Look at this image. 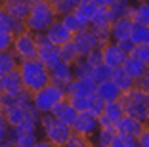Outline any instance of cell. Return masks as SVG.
I'll return each instance as SVG.
<instances>
[{
  "mask_svg": "<svg viewBox=\"0 0 149 147\" xmlns=\"http://www.w3.org/2000/svg\"><path fill=\"white\" fill-rule=\"evenodd\" d=\"M19 73H21L25 90L31 92V94L42 90L44 86H48V84L52 82V78H50V69L40 59L21 61V63H19Z\"/></svg>",
  "mask_w": 149,
  "mask_h": 147,
  "instance_id": "cell-1",
  "label": "cell"
},
{
  "mask_svg": "<svg viewBox=\"0 0 149 147\" xmlns=\"http://www.w3.org/2000/svg\"><path fill=\"white\" fill-rule=\"evenodd\" d=\"M31 13L25 19V25L31 33H46L54 23L57 21V13L52 4H48L46 0H31Z\"/></svg>",
  "mask_w": 149,
  "mask_h": 147,
  "instance_id": "cell-2",
  "label": "cell"
},
{
  "mask_svg": "<svg viewBox=\"0 0 149 147\" xmlns=\"http://www.w3.org/2000/svg\"><path fill=\"white\" fill-rule=\"evenodd\" d=\"M40 130L44 132V139H48L56 147L67 145L73 136V128L65 122L57 121L52 113H40Z\"/></svg>",
  "mask_w": 149,
  "mask_h": 147,
  "instance_id": "cell-3",
  "label": "cell"
},
{
  "mask_svg": "<svg viewBox=\"0 0 149 147\" xmlns=\"http://www.w3.org/2000/svg\"><path fill=\"white\" fill-rule=\"evenodd\" d=\"M120 100L126 115L141 121L143 124H149V92L132 88L130 92H124Z\"/></svg>",
  "mask_w": 149,
  "mask_h": 147,
  "instance_id": "cell-4",
  "label": "cell"
},
{
  "mask_svg": "<svg viewBox=\"0 0 149 147\" xmlns=\"http://www.w3.org/2000/svg\"><path fill=\"white\" fill-rule=\"evenodd\" d=\"M65 98H67L65 88L50 82L48 86H44L42 90L33 94V105L38 113H52V109Z\"/></svg>",
  "mask_w": 149,
  "mask_h": 147,
  "instance_id": "cell-5",
  "label": "cell"
},
{
  "mask_svg": "<svg viewBox=\"0 0 149 147\" xmlns=\"http://www.w3.org/2000/svg\"><path fill=\"white\" fill-rule=\"evenodd\" d=\"M12 50L15 52L19 61H29V59H36L38 57V44H36L35 33L25 31L21 35H17L13 38V46Z\"/></svg>",
  "mask_w": 149,
  "mask_h": 147,
  "instance_id": "cell-6",
  "label": "cell"
},
{
  "mask_svg": "<svg viewBox=\"0 0 149 147\" xmlns=\"http://www.w3.org/2000/svg\"><path fill=\"white\" fill-rule=\"evenodd\" d=\"M73 134L84 136V138H92L100 130V124H97V117H94L90 111H84L77 115V121L73 122Z\"/></svg>",
  "mask_w": 149,
  "mask_h": 147,
  "instance_id": "cell-7",
  "label": "cell"
},
{
  "mask_svg": "<svg viewBox=\"0 0 149 147\" xmlns=\"http://www.w3.org/2000/svg\"><path fill=\"white\" fill-rule=\"evenodd\" d=\"M73 42H74V46H77V50H79V54L82 57L86 56V54H90L94 48L101 46V40L94 35V31L90 29V27H88V29H82L80 33H77V35H73Z\"/></svg>",
  "mask_w": 149,
  "mask_h": 147,
  "instance_id": "cell-8",
  "label": "cell"
},
{
  "mask_svg": "<svg viewBox=\"0 0 149 147\" xmlns=\"http://www.w3.org/2000/svg\"><path fill=\"white\" fill-rule=\"evenodd\" d=\"M103 50V65H107L109 69H115V67H123L124 61H126L128 54H124L120 48H118L117 42H107L105 46L101 48Z\"/></svg>",
  "mask_w": 149,
  "mask_h": 147,
  "instance_id": "cell-9",
  "label": "cell"
},
{
  "mask_svg": "<svg viewBox=\"0 0 149 147\" xmlns=\"http://www.w3.org/2000/svg\"><path fill=\"white\" fill-rule=\"evenodd\" d=\"M145 126L147 124H143L141 121L130 117V115H124L123 118H118V121L115 122L117 134H126V136H132V138H138V136L145 130Z\"/></svg>",
  "mask_w": 149,
  "mask_h": 147,
  "instance_id": "cell-10",
  "label": "cell"
},
{
  "mask_svg": "<svg viewBox=\"0 0 149 147\" xmlns=\"http://www.w3.org/2000/svg\"><path fill=\"white\" fill-rule=\"evenodd\" d=\"M50 78H52V82H54V84L67 88V86H69V84L74 80V71H73V65L65 63V61L57 63L56 67H54V69H50Z\"/></svg>",
  "mask_w": 149,
  "mask_h": 147,
  "instance_id": "cell-11",
  "label": "cell"
},
{
  "mask_svg": "<svg viewBox=\"0 0 149 147\" xmlns=\"http://www.w3.org/2000/svg\"><path fill=\"white\" fill-rule=\"evenodd\" d=\"M44 35H46V38H48L52 44H56V46H63L65 42L73 40V33L63 25L61 19H57V21L54 23V25L44 33Z\"/></svg>",
  "mask_w": 149,
  "mask_h": 147,
  "instance_id": "cell-12",
  "label": "cell"
},
{
  "mask_svg": "<svg viewBox=\"0 0 149 147\" xmlns=\"http://www.w3.org/2000/svg\"><path fill=\"white\" fill-rule=\"evenodd\" d=\"M67 95H94L96 94V82L90 77L74 78L73 82L65 88Z\"/></svg>",
  "mask_w": 149,
  "mask_h": 147,
  "instance_id": "cell-13",
  "label": "cell"
},
{
  "mask_svg": "<svg viewBox=\"0 0 149 147\" xmlns=\"http://www.w3.org/2000/svg\"><path fill=\"white\" fill-rule=\"evenodd\" d=\"M23 90H25V84H23L19 69H15V71H12V73L2 77V92L12 94V95H19Z\"/></svg>",
  "mask_w": 149,
  "mask_h": 147,
  "instance_id": "cell-14",
  "label": "cell"
},
{
  "mask_svg": "<svg viewBox=\"0 0 149 147\" xmlns=\"http://www.w3.org/2000/svg\"><path fill=\"white\" fill-rule=\"evenodd\" d=\"M31 109H35V105H31V107H25V105H19V103H17V105H13V107L6 109L2 115H4L6 122H8L12 128H17V126L27 118V115L31 113Z\"/></svg>",
  "mask_w": 149,
  "mask_h": 147,
  "instance_id": "cell-15",
  "label": "cell"
},
{
  "mask_svg": "<svg viewBox=\"0 0 149 147\" xmlns=\"http://www.w3.org/2000/svg\"><path fill=\"white\" fill-rule=\"evenodd\" d=\"M123 94H124V92L120 90L111 78H109V80H103V82H100V84H96V95L101 98V100H105V101L120 100Z\"/></svg>",
  "mask_w": 149,
  "mask_h": 147,
  "instance_id": "cell-16",
  "label": "cell"
},
{
  "mask_svg": "<svg viewBox=\"0 0 149 147\" xmlns=\"http://www.w3.org/2000/svg\"><path fill=\"white\" fill-rule=\"evenodd\" d=\"M52 115L57 118V121H61V122H65V124L73 126V122L77 121V115H79V113H77L73 107H71L69 100L65 98V100H61L59 103L56 105V107L52 109Z\"/></svg>",
  "mask_w": 149,
  "mask_h": 147,
  "instance_id": "cell-17",
  "label": "cell"
},
{
  "mask_svg": "<svg viewBox=\"0 0 149 147\" xmlns=\"http://www.w3.org/2000/svg\"><path fill=\"white\" fill-rule=\"evenodd\" d=\"M132 27H134V21L130 17H120L117 21H113L111 23V40L118 42L123 38H128L132 33Z\"/></svg>",
  "mask_w": 149,
  "mask_h": 147,
  "instance_id": "cell-18",
  "label": "cell"
},
{
  "mask_svg": "<svg viewBox=\"0 0 149 147\" xmlns=\"http://www.w3.org/2000/svg\"><path fill=\"white\" fill-rule=\"evenodd\" d=\"M4 8L15 21H25L31 13V4L25 2V0H10V2L4 4Z\"/></svg>",
  "mask_w": 149,
  "mask_h": 147,
  "instance_id": "cell-19",
  "label": "cell"
},
{
  "mask_svg": "<svg viewBox=\"0 0 149 147\" xmlns=\"http://www.w3.org/2000/svg\"><path fill=\"white\" fill-rule=\"evenodd\" d=\"M111 80H113L123 92H130L132 88H136V80L132 78V75L128 73L124 67H115V69H111Z\"/></svg>",
  "mask_w": 149,
  "mask_h": 147,
  "instance_id": "cell-20",
  "label": "cell"
},
{
  "mask_svg": "<svg viewBox=\"0 0 149 147\" xmlns=\"http://www.w3.org/2000/svg\"><path fill=\"white\" fill-rule=\"evenodd\" d=\"M19 63H21V61L17 59V56H15L13 50L0 52V77H4V75L19 69Z\"/></svg>",
  "mask_w": 149,
  "mask_h": 147,
  "instance_id": "cell-21",
  "label": "cell"
},
{
  "mask_svg": "<svg viewBox=\"0 0 149 147\" xmlns=\"http://www.w3.org/2000/svg\"><path fill=\"white\" fill-rule=\"evenodd\" d=\"M97 8H100V6H96L92 0H80V4L77 6V10H74L73 13L84 23V25L90 27V21H92V17H94V13H96Z\"/></svg>",
  "mask_w": 149,
  "mask_h": 147,
  "instance_id": "cell-22",
  "label": "cell"
},
{
  "mask_svg": "<svg viewBox=\"0 0 149 147\" xmlns=\"http://www.w3.org/2000/svg\"><path fill=\"white\" fill-rule=\"evenodd\" d=\"M123 67H124V69H126L128 73L132 75V78H134V80H138L140 77H143V75L147 73V69H149V65H145L143 61L136 59L134 56H128Z\"/></svg>",
  "mask_w": 149,
  "mask_h": 147,
  "instance_id": "cell-23",
  "label": "cell"
},
{
  "mask_svg": "<svg viewBox=\"0 0 149 147\" xmlns=\"http://www.w3.org/2000/svg\"><path fill=\"white\" fill-rule=\"evenodd\" d=\"M103 115H105L109 121L117 122L118 118H123L126 113H124V105L123 100H113V101H105V109H103Z\"/></svg>",
  "mask_w": 149,
  "mask_h": 147,
  "instance_id": "cell-24",
  "label": "cell"
},
{
  "mask_svg": "<svg viewBox=\"0 0 149 147\" xmlns=\"http://www.w3.org/2000/svg\"><path fill=\"white\" fill-rule=\"evenodd\" d=\"M130 19L138 25H149V2L134 6L130 12Z\"/></svg>",
  "mask_w": 149,
  "mask_h": 147,
  "instance_id": "cell-25",
  "label": "cell"
},
{
  "mask_svg": "<svg viewBox=\"0 0 149 147\" xmlns=\"http://www.w3.org/2000/svg\"><path fill=\"white\" fill-rule=\"evenodd\" d=\"M67 100H69L71 107L77 113H84V111H90L94 95H67Z\"/></svg>",
  "mask_w": 149,
  "mask_h": 147,
  "instance_id": "cell-26",
  "label": "cell"
},
{
  "mask_svg": "<svg viewBox=\"0 0 149 147\" xmlns=\"http://www.w3.org/2000/svg\"><path fill=\"white\" fill-rule=\"evenodd\" d=\"M12 141L15 143V147H35L40 139L36 138V132H13Z\"/></svg>",
  "mask_w": 149,
  "mask_h": 147,
  "instance_id": "cell-27",
  "label": "cell"
},
{
  "mask_svg": "<svg viewBox=\"0 0 149 147\" xmlns=\"http://www.w3.org/2000/svg\"><path fill=\"white\" fill-rule=\"evenodd\" d=\"M59 56H61V61H65V63H69V65H73L79 57H82L79 54V50H77L73 40H69V42H65L63 46H59Z\"/></svg>",
  "mask_w": 149,
  "mask_h": 147,
  "instance_id": "cell-28",
  "label": "cell"
},
{
  "mask_svg": "<svg viewBox=\"0 0 149 147\" xmlns=\"http://www.w3.org/2000/svg\"><path fill=\"white\" fill-rule=\"evenodd\" d=\"M115 136H117V130L115 128H100L96 132V147H111Z\"/></svg>",
  "mask_w": 149,
  "mask_h": 147,
  "instance_id": "cell-29",
  "label": "cell"
},
{
  "mask_svg": "<svg viewBox=\"0 0 149 147\" xmlns=\"http://www.w3.org/2000/svg\"><path fill=\"white\" fill-rule=\"evenodd\" d=\"M130 38L134 40L136 46L149 44V25H138V23H134L132 33H130Z\"/></svg>",
  "mask_w": 149,
  "mask_h": 147,
  "instance_id": "cell-30",
  "label": "cell"
},
{
  "mask_svg": "<svg viewBox=\"0 0 149 147\" xmlns=\"http://www.w3.org/2000/svg\"><path fill=\"white\" fill-rule=\"evenodd\" d=\"M15 27H17V21L6 12L4 6H0V33H15Z\"/></svg>",
  "mask_w": 149,
  "mask_h": 147,
  "instance_id": "cell-31",
  "label": "cell"
},
{
  "mask_svg": "<svg viewBox=\"0 0 149 147\" xmlns=\"http://www.w3.org/2000/svg\"><path fill=\"white\" fill-rule=\"evenodd\" d=\"M63 21V25L67 27V29L73 33V35H77V33H80L82 29H88V25H84L82 21H80L74 13H69V15H63V17H59Z\"/></svg>",
  "mask_w": 149,
  "mask_h": 147,
  "instance_id": "cell-32",
  "label": "cell"
},
{
  "mask_svg": "<svg viewBox=\"0 0 149 147\" xmlns=\"http://www.w3.org/2000/svg\"><path fill=\"white\" fill-rule=\"evenodd\" d=\"M80 4V0H61L59 4L56 6V13L57 17H63V15H69V13H73L74 10H77V6Z\"/></svg>",
  "mask_w": 149,
  "mask_h": 147,
  "instance_id": "cell-33",
  "label": "cell"
},
{
  "mask_svg": "<svg viewBox=\"0 0 149 147\" xmlns=\"http://www.w3.org/2000/svg\"><path fill=\"white\" fill-rule=\"evenodd\" d=\"M73 71H74V78H84V77H90V63L86 61V57H79V59L73 63Z\"/></svg>",
  "mask_w": 149,
  "mask_h": 147,
  "instance_id": "cell-34",
  "label": "cell"
},
{
  "mask_svg": "<svg viewBox=\"0 0 149 147\" xmlns=\"http://www.w3.org/2000/svg\"><path fill=\"white\" fill-rule=\"evenodd\" d=\"M90 78H92L96 84L103 82V80H109L111 78V69L107 65H100V67H92L90 71Z\"/></svg>",
  "mask_w": 149,
  "mask_h": 147,
  "instance_id": "cell-35",
  "label": "cell"
},
{
  "mask_svg": "<svg viewBox=\"0 0 149 147\" xmlns=\"http://www.w3.org/2000/svg\"><path fill=\"white\" fill-rule=\"evenodd\" d=\"M111 147H140V145H138V138H132V136L126 134H117Z\"/></svg>",
  "mask_w": 149,
  "mask_h": 147,
  "instance_id": "cell-36",
  "label": "cell"
},
{
  "mask_svg": "<svg viewBox=\"0 0 149 147\" xmlns=\"http://www.w3.org/2000/svg\"><path fill=\"white\" fill-rule=\"evenodd\" d=\"M10 139H13V128L6 122L4 115L0 113V145L6 141H10Z\"/></svg>",
  "mask_w": 149,
  "mask_h": 147,
  "instance_id": "cell-37",
  "label": "cell"
},
{
  "mask_svg": "<svg viewBox=\"0 0 149 147\" xmlns=\"http://www.w3.org/2000/svg\"><path fill=\"white\" fill-rule=\"evenodd\" d=\"M103 46H97L94 48L90 54H86V61L90 63V67H100V65H103V50H101Z\"/></svg>",
  "mask_w": 149,
  "mask_h": 147,
  "instance_id": "cell-38",
  "label": "cell"
},
{
  "mask_svg": "<svg viewBox=\"0 0 149 147\" xmlns=\"http://www.w3.org/2000/svg\"><path fill=\"white\" fill-rule=\"evenodd\" d=\"M63 147H94V143L90 141V138L73 134V136H71V139L67 141V145H63Z\"/></svg>",
  "mask_w": 149,
  "mask_h": 147,
  "instance_id": "cell-39",
  "label": "cell"
},
{
  "mask_svg": "<svg viewBox=\"0 0 149 147\" xmlns=\"http://www.w3.org/2000/svg\"><path fill=\"white\" fill-rule=\"evenodd\" d=\"M130 56H134L136 59H140V61H143L145 65H149V44L136 46V48H134V52H132Z\"/></svg>",
  "mask_w": 149,
  "mask_h": 147,
  "instance_id": "cell-40",
  "label": "cell"
},
{
  "mask_svg": "<svg viewBox=\"0 0 149 147\" xmlns=\"http://www.w3.org/2000/svg\"><path fill=\"white\" fill-rule=\"evenodd\" d=\"M103 109H105V100H101L94 94V101H92V107H90V113H92L94 117H100L103 115Z\"/></svg>",
  "mask_w": 149,
  "mask_h": 147,
  "instance_id": "cell-41",
  "label": "cell"
},
{
  "mask_svg": "<svg viewBox=\"0 0 149 147\" xmlns=\"http://www.w3.org/2000/svg\"><path fill=\"white\" fill-rule=\"evenodd\" d=\"M13 38H15V36H13L12 33H0V52L12 50V46H13Z\"/></svg>",
  "mask_w": 149,
  "mask_h": 147,
  "instance_id": "cell-42",
  "label": "cell"
},
{
  "mask_svg": "<svg viewBox=\"0 0 149 147\" xmlns=\"http://www.w3.org/2000/svg\"><path fill=\"white\" fill-rule=\"evenodd\" d=\"M118 48H120V50H123L124 54H128V56H130L132 52H134V48H136V44H134V40L130 38V36H128V38H123V40H118Z\"/></svg>",
  "mask_w": 149,
  "mask_h": 147,
  "instance_id": "cell-43",
  "label": "cell"
},
{
  "mask_svg": "<svg viewBox=\"0 0 149 147\" xmlns=\"http://www.w3.org/2000/svg\"><path fill=\"white\" fill-rule=\"evenodd\" d=\"M136 88H140V90H145V92H149V69H147V73L143 75V77H140L136 80Z\"/></svg>",
  "mask_w": 149,
  "mask_h": 147,
  "instance_id": "cell-44",
  "label": "cell"
},
{
  "mask_svg": "<svg viewBox=\"0 0 149 147\" xmlns=\"http://www.w3.org/2000/svg\"><path fill=\"white\" fill-rule=\"evenodd\" d=\"M138 145L140 147H149V124L145 126V130L138 136Z\"/></svg>",
  "mask_w": 149,
  "mask_h": 147,
  "instance_id": "cell-45",
  "label": "cell"
},
{
  "mask_svg": "<svg viewBox=\"0 0 149 147\" xmlns=\"http://www.w3.org/2000/svg\"><path fill=\"white\" fill-rule=\"evenodd\" d=\"M97 124H100V128H115V122L109 121L105 115H100L97 117Z\"/></svg>",
  "mask_w": 149,
  "mask_h": 147,
  "instance_id": "cell-46",
  "label": "cell"
},
{
  "mask_svg": "<svg viewBox=\"0 0 149 147\" xmlns=\"http://www.w3.org/2000/svg\"><path fill=\"white\" fill-rule=\"evenodd\" d=\"M35 147H56V145H54V143H50L48 139H40V141L36 143Z\"/></svg>",
  "mask_w": 149,
  "mask_h": 147,
  "instance_id": "cell-47",
  "label": "cell"
},
{
  "mask_svg": "<svg viewBox=\"0 0 149 147\" xmlns=\"http://www.w3.org/2000/svg\"><path fill=\"white\" fill-rule=\"evenodd\" d=\"M96 6H107V0H92Z\"/></svg>",
  "mask_w": 149,
  "mask_h": 147,
  "instance_id": "cell-48",
  "label": "cell"
},
{
  "mask_svg": "<svg viewBox=\"0 0 149 147\" xmlns=\"http://www.w3.org/2000/svg\"><path fill=\"white\" fill-rule=\"evenodd\" d=\"M0 147H15V143L12 141V139H10V141H6V143H2V145Z\"/></svg>",
  "mask_w": 149,
  "mask_h": 147,
  "instance_id": "cell-49",
  "label": "cell"
},
{
  "mask_svg": "<svg viewBox=\"0 0 149 147\" xmlns=\"http://www.w3.org/2000/svg\"><path fill=\"white\" fill-rule=\"evenodd\" d=\"M46 2H48V4H52V6H54V8H56V6H57V4H59V2H61V0H46Z\"/></svg>",
  "mask_w": 149,
  "mask_h": 147,
  "instance_id": "cell-50",
  "label": "cell"
},
{
  "mask_svg": "<svg viewBox=\"0 0 149 147\" xmlns=\"http://www.w3.org/2000/svg\"><path fill=\"white\" fill-rule=\"evenodd\" d=\"M118 2H123V0H107V6H115V4H118Z\"/></svg>",
  "mask_w": 149,
  "mask_h": 147,
  "instance_id": "cell-51",
  "label": "cell"
},
{
  "mask_svg": "<svg viewBox=\"0 0 149 147\" xmlns=\"http://www.w3.org/2000/svg\"><path fill=\"white\" fill-rule=\"evenodd\" d=\"M138 4H143V2H149V0H136Z\"/></svg>",
  "mask_w": 149,
  "mask_h": 147,
  "instance_id": "cell-52",
  "label": "cell"
},
{
  "mask_svg": "<svg viewBox=\"0 0 149 147\" xmlns=\"http://www.w3.org/2000/svg\"><path fill=\"white\" fill-rule=\"evenodd\" d=\"M6 2H10V0H0V6H4Z\"/></svg>",
  "mask_w": 149,
  "mask_h": 147,
  "instance_id": "cell-53",
  "label": "cell"
},
{
  "mask_svg": "<svg viewBox=\"0 0 149 147\" xmlns=\"http://www.w3.org/2000/svg\"><path fill=\"white\" fill-rule=\"evenodd\" d=\"M0 92H2V77H0Z\"/></svg>",
  "mask_w": 149,
  "mask_h": 147,
  "instance_id": "cell-54",
  "label": "cell"
},
{
  "mask_svg": "<svg viewBox=\"0 0 149 147\" xmlns=\"http://www.w3.org/2000/svg\"><path fill=\"white\" fill-rule=\"evenodd\" d=\"M25 2H31V0H25Z\"/></svg>",
  "mask_w": 149,
  "mask_h": 147,
  "instance_id": "cell-55",
  "label": "cell"
}]
</instances>
